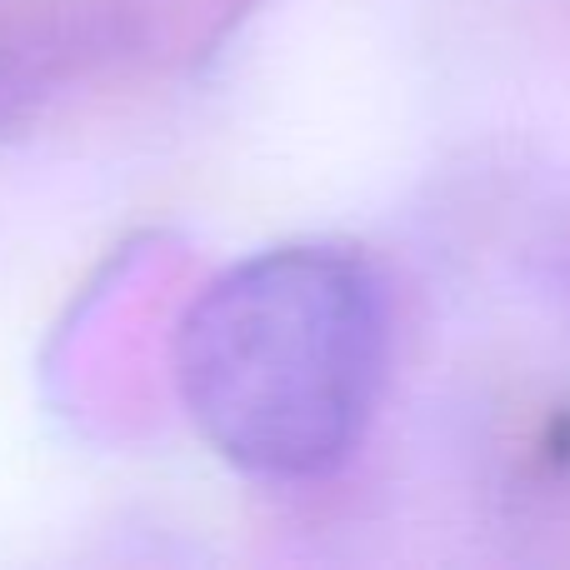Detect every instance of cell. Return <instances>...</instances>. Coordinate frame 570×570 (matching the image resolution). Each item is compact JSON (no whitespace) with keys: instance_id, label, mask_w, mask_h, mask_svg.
<instances>
[{"instance_id":"cell-1","label":"cell","mask_w":570,"mask_h":570,"mask_svg":"<svg viewBox=\"0 0 570 570\" xmlns=\"http://www.w3.org/2000/svg\"><path fill=\"white\" fill-rule=\"evenodd\" d=\"M391 365V295L345 246H276L190 301L176 385L236 471L321 481L371 431Z\"/></svg>"}]
</instances>
